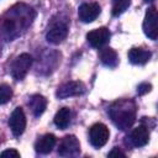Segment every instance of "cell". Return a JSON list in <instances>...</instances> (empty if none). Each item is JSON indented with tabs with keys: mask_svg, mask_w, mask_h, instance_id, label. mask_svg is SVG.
Segmentation results:
<instances>
[{
	"mask_svg": "<svg viewBox=\"0 0 158 158\" xmlns=\"http://www.w3.org/2000/svg\"><path fill=\"white\" fill-rule=\"evenodd\" d=\"M33 16V10L27 5L19 4L11 7L2 19V33L6 36L7 40L11 41L20 35V31L22 28H27L31 25Z\"/></svg>",
	"mask_w": 158,
	"mask_h": 158,
	"instance_id": "1",
	"label": "cell"
},
{
	"mask_svg": "<svg viewBox=\"0 0 158 158\" xmlns=\"http://www.w3.org/2000/svg\"><path fill=\"white\" fill-rule=\"evenodd\" d=\"M109 115L120 130H127L136 120V104L133 100L122 99L111 105Z\"/></svg>",
	"mask_w": 158,
	"mask_h": 158,
	"instance_id": "2",
	"label": "cell"
},
{
	"mask_svg": "<svg viewBox=\"0 0 158 158\" xmlns=\"http://www.w3.org/2000/svg\"><path fill=\"white\" fill-rule=\"evenodd\" d=\"M32 65V57L28 53H22L20 54L12 63L11 65V74L14 77V79L16 80H22L27 72L30 70Z\"/></svg>",
	"mask_w": 158,
	"mask_h": 158,
	"instance_id": "3",
	"label": "cell"
},
{
	"mask_svg": "<svg viewBox=\"0 0 158 158\" xmlns=\"http://www.w3.org/2000/svg\"><path fill=\"white\" fill-rule=\"evenodd\" d=\"M143 32L148 38L153 41H156L158 37V15L154 6L146 11L143 20Z\"/></svg>",
	"mask_w": 158,
	"mask_h": 158,
	"instance_id": "4",
	"label": "cell"
},
{
	"mask_svg": "<svg viewBox=\"0 0 158 158\" xmlns=\"http://www.w3.org/2000/svg\"><path fill=\"white\" fill-rule=\"evenodd\" d=\"M109 136H110V131H109L107 126L104 123H100V122L93 125L89 131V141L95 148L102 147L107 142Z\"/></svg>",
	"mask_w": 158,
	"mask_h": 158,
	"instance_id": "5",
	"label": "cell"
},
{
	"mask_svg": "<svg viewBox=\"0 0 158 158\" xmlns=\"http://www.w3.org/2000/svg\"><path fill=\"white\" fill-rule=\"evenodd\" d=\"M80 153V143L73 135L63 137L58 147V154L60 157H77Z\"/></svg>",
	"mask_w": 158,
	"mask_h": 158,
	"instance_id": "6",
	"label": "cell"
},
{
	"mask_svg": "<svg viewBox=\"0 0 158 158\" xmlns=\"http://www.w3.org/2000/svg\"><path fill=\"white\" fill-rule=\"evenodd\" d=\"M85 93V85L81 81H68L62 84L57 89V98L58 99H67L72 96H79Z\"/></svg>",
	"mask_w": 158,
	"mask_h": 158,
	"instance_id": "7",
	"label": "cell"
},
{
	"mask_svg": "<svg viewBox=\"0 0 158 158\" xmlns=\"http://www.w3.org/2000/svg\"><path fill=\"white\" fill-rule=\"evenodd\" d=\"M9 126L11 128V132L14 136L19 137L23 133L25 128H26V116L25 112L21 107H16L9 120Z\"/></svg>",
	"mask_w": 158,
	"mask_h": 158,
	"instance_id": "8",
	"label": "cell"
},
{
	"mask_svg": "<svg viewBox=\"0 0 158 158\" xmlns=\"http://www.w3.org/2000/svg\"><path fill=\"white\" fill-rule=\"evenodd\" d=\"M100 6L99 4L96 2H85V4H81L78 9V16H79V20H81L83 22L85 23H89V22H93L99 15H100Z\"/></svg>",
	"mask_w": 158,
	"mask_h": 158,
	"instance_id": "9",
	"label": "cell"
},
{
	"mask_svg": "<svg viewBox=\"0 0 158 158\" xmlns=\"http://www.w3.org/2000/svg\"><path fill=\"white\" fill-rule=\"evenodd\" d=\"M68 36V25L65 22H59V23H56L53 25L47 35H46V38L49 43L52 44H58L60 42H63Z\"/></svg>",
	"mask_w": 158,
	"mask_h": 158,
	"instance_id": "10",
	"label": "cell"
},
{
	"mask_svg": "<svg viewBox=\"0 0 158 158\" xmlns=\"http://www.w3.org/2000/svg\"><path fill=\"white\" fill-rule=\"evenodd\" d=\"M109 38H110V31L106 27L95 28V30L88 32V35H86V40H88L89 44L95 48L102 47L105 43H107Z\"/></svg>",
	"mask_w": 158,
	"mask_h": 158,
	"instance_id": "11",
	"label": "cell"
},
{
	"mask_svg": "<svg viewBox=\"0 0 158 158\" xmlns=\"http://www.w3.org/2000/svg\"><path fill=\"white\" fill-rule=\"evenodd\" d=\"M130 139H131V143L135 147L146 146L149 141V130H148V127L144 126V125H139L138 127L133 128V131L131 132Z\"/></svg>",
	"mask_w": 158,
	"mask_h": 158,
	"instance_id": "12",
	"label": "cell"
},
{
	"mask_svg": "<svg viewBox=\"0 0 158 158\" xmlns=\"http://www.w3.org/2000/svg\"><path fill=\"white\" fill-rule=\"evenodd\" d=\"M54 146H56V137L52 133H47V135L42 136L35 143L36 152H38L41 154H48L49 152H52Z\"/></svg>",
	"mask_w": 158,
	"mask_h": 158,
	"instance_id": "13",
	"label": "cell"
},
{
	"mask_svg": "<svg viewBox=\"0 0 158 158\" xmlns=\"http://www.w3.org/2000/svg\"><path fill=\"white\" fill-rule=\"evenodd\" d=\"M152 53L143 48H131L128 52V60L132 64H144L149 60Z\"/></svg>",
	"mask_w": 158,
	"mask_h": 158,
	"instance_id": "14",
	"label": "cell"
},
{
	"mask_svg": "<svg viewBox=\"0 0 158 158\" xmlns=\"http://www.w3.org/2000/svg\"><path fill=\"white\" fill-rule=\"evenodd\" d=\"M28 106H30L32 114L36 117H38L44 112V110L47 107V100L42 95H33L28 100Z\"/></svg>",
	"mask_w": 158,
	"mask_h": 158,
	"instance_id": "15",
	"label": "cell"
},
{
	"mask_svg": "<svg viewBox=\"0 0 158 158\" xmlns=\"http://www.w3.org/2000/svg\"><path fill=\"white\" fill-rule=\"evenodd\" d=\"M100 60L104 65L109 68H116L118 64V56L112 48L106 47L100 52Z\"/></svg>",
	"mask_w": 158,
	"mask_h": 158,
	"instance_id": "16",
	"label": "cell"
},
{
	"mask_svg": "<svg viewBox=\"0 0 158 158\" xmlns=\"http://www.w3.org/2000/svg\"><path fill=\"white\" fill-rule=\"evenodd\" d=\"M70 118H72V112L68 107H62L57 111L56 116H54V125L60 128V130H64L69 126L70 123Z\"/></svg>",
	"mask_w": 158,
	"mask_h": 158,
	"instance_id": "17",
	"label": "cell"
},
{
	"mask_svg": "<svg viewBox=\"0 0 158 158\" xmlns=\"http://www.w3.org/2000/svg\"><path fill=\"white\" fill-rule=\"evenodd\" d=\"M130 5L131 0H112V15L120 16L128 9Z\"/></svg>",
	"mask_w": 158,
	"mask_h": 158,
	"instance_id": "18",
	"label": "cell"
},
{
	"mask_svg": "<svg viewBox=\"0 0 158 158\" xmlns=\"http://www.w3.org/2000/svg\"><path fill=\"white\" fill-rule=\"evenodd\" d=\"M12 98V89L7 84L0 85V104H6Z\"/></svg>",
	"mask_w": 158,
	"mask_h": 158,
	"instance_id": "19",
	"label": "cell"
},
{
	"mask_svg": "<svg viewBox=\"0 0 158 158\" xmlns=\"http://www.w3.org/2000/svg\"><path fill=\"white\" fill-rule=\"evenodd\" d=\"M0 157L5 158V157H9V158H19L20 157V153L14 149V148H10V149H6V151H2L0 153Z\"/></svg>",
	"mask_w": 158,
	"mask_h": 158,
	"instance_id": "20",
	"label": "cell"
},
{
	"mask_svg": "<svg viewBox=\"0 0 158 158\" xmlns=\"http://www.w3.org/2000/svg\"><path fill=\"white\" fill-rule=\"evenodd\" d=\"M151 89H152V85H151V84H148V83H142V84H139V85L137 86V93H138L139 95H144V94L149 93Z\"/></svg>",
	"mask_w": 158,
	"mask_h": 158,
	"instance_id": "21",
	"label": "cell"
},
{
	"mask_svg": "<svg viewBox=\"0 0 158 158\" xmlns=\"http://www.w3.org/2000/svg\"><path fill=\"white\" fill-rule=\"evenodd\" d=\"M109 157H125L126 154L120 149V148H117V147H115V148H112L110 152H109V154H107Z\"/></svg>",
	"mask_w": 158,
	"mask_h": 158,
	"instance_id": "22",
	"label": "cell"
},
{
	"mask_svg": "<svg viewBox=\"0 0 158 158\" xmlns=\"http://www.w3.org/2000/svg\"><path fill=\"white\" fill-rule=\"evenodd\" d=\"M144 1H153V0H144Z\"/></svg>",
	"mask_w": 158,
	"mask_h": 158,
	"instance_id": "23",
	"label": "cell"
}]
</instances>
